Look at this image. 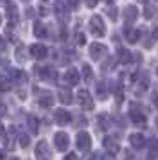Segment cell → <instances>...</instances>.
Masks as SVG:
<instances>
[{
	"mask_svg": "<svg viewBox=\"0 0 158 160\" xmlns=\"http://www.w3.org/2000/svg\"><path fill=\"white\" fill-rule=\"evenodd\" d=\"M88 29H90V32H92L93 36H97V38L106 34V25H104V22H102V18H101L99 15H93L92 18H90Z\"/></svg>",
	"mask_w": 158,
	"mask_h": 160,
	"instance_id": "6da1fadb",
	"label": "cell"
},
{
	"mask_svg": "<svg viewBox=\"0 0 158 160\" xmlns=\"http://www.w3.org/2000/svg\"><path fill=\"white\" fill-rule=\"evenodd\" d=\"M129 119L136 126H144L146 124V113L140 110L138 104H131V108H129Z\"/></svg>",
	"mask_w": 158,
	"mask_h": 160,
	"instance_id": "7a4b0ae2",
	"label": "cell"
},
{
	"mask_svg": "<svg viewBox=\"0 0 158 160\" xmlns=\"http://www.w3.org/2000/svg\"><path fill=\"white\" fill-rule=\"evenodd\" d=\"M106 54H108V47L104 43H92L90 45V58L92 59L99 61V59H102Z\"/></svg>",
	"mask_w": 158,
	"mask_h": 160,
	"instance_id": "3957f363",
	"label": "cell"
},
{
	"mask_svg": "<svg viewBox=\"0 0 158 160\" xmlns=\"http://www.w3.org/2000/svg\"><path fill=\"white\" fill-rule=\"evenodd\" d=\"M50 157H52V151H50L49 144L45 140H40L36 144V158L38 160H50Z\"/></svg>",
	"mask_w": 158,
	"mask_h": 160,
	"instance_id": "277c9868",
	"label": "cell"
},
{
	"mask_svg": "<svg viewBox=\"0 0 158 160\" xmlns=\"http://www.w3.org/2000/svg\"><path fill=\"white\" fill-rule=\"evenodd\" d=\"M68 144H70V138H68V135L65 131H59V133L54 135V146H56V149L65 151V149H68Z\"/></svg>",
	"mask_w": 158,
	"mask_h": 160,
	"instance_id": "5b68a950",
	"label": "cell"
},
{
	"mask_svg": "<svg viewBox=\"0 0 158 160\" xmlns=\"http://www.w3.org/2000/svg\"><path fill=\"white\" fill-rule=\"evenodd\" d=\"M77 101L85 110H92L93 108V99H92V95H90L88 90H79L77 92Z\"/></svg>",
	"mask_w": 158,
	"mask_h": 160,
	"instance_id": "8992f818",
	"label": "cell"
},
{
	"mask_svg": "<svg viewBox=\"0 0 158 160\" xmlns=\"http://www.w3.org/2000/svg\"><path fill=\"white\" fill-rule=\"evenodd\" d=\"M136 18H138V9H136V6H126L124 8V23L126 25H131V23L136 22Z\"/></svg>",
	"mask_w": 158,
	"mask_h": 160,
	"instance_id": "52a82bcc",
	"label": "cell"
},
{
	"mask_svg": "<svg viewBox=\"0 0 158 160\" xmlns=\"http://www.w3.org/2000/svg\"><path fill=\"white\" fill-rule=\"evenodd\" d=\"M76 142H77V148L81 151H88L90 146H92V138H90V135H88L86 131H81V133H77Z\"/></svg>",
	"mask_w": 158,
	"mask_h": 160,
	"instance_id": "ba28073f",
	"label": "cell"
},
{
	"mask_svg": "<svg viewBox=\"0 0 158 160\" xmlns=\"http://www.w3.org/2000/svg\"><path fill=\"white\" fill-rule=\"evenodd\" d=\"M36 72L40 76V79H43V81H56V78H57L56 70L52 67H43V68H38Z\"/></svg>",
	"mask_w": 158,
	"mask_h": 160,
	"instance_id": "9c48e42d",
	"label": "cell"
},
{
	"mask_svg": "<svg viewBox=\"0 0 158 160\" xmlns=\"http://www.w3.org/2000/svg\"><path fill=\"white\" fill-rule=\"evenodd\" d=\"M79 79H81V76H79V72L76 68H68V70L65 72V83H67L68 87H76L79 83Z\"/></svg>",
	"mask_w": 158,
	"mask_h": 160,
	"instance_id": "30bf717a",
	"label": "cell"
},
{
	"mask_svg": "<svg viewBox=\"0 0 158 160\" xmlns=\"http://www.w3.org/2000/svg\"><path fill=\"white\" fill-rule=\"evenodd\" d=\"M54 121H56L59 126H65V124H68L72 121V115L67 110H56V112H54Z\"/></svg>",
	"mask_w": 158,
	"mask_h": 160,
	"instance_id": "8fae6325",
	"label": "cell"
},
{
	"mask_svg": "<svg viewBox=\"0 0 158 160\" xmlns=\"http://www.w3.org/2000/svg\"><path fill=\"white\" fill-rule=\"evenodd\" d=\"M31 56L36 59H45L47 58V47L42 43H34L31 47Z\"/></svg>",
	"mask_w": 158,
	"mask_h": 160,
	"instance_id": "7c38bea8",
	"label": "cell"
},
{
	"mask_svg": "<svg viewBox=\"0 0 158 160\" xmlns=\"http://www.w3.org/2000/svg\"><path fill=\"white\" fill-rule=\"evenodd\" d=\"M54 11H56L57 18H61V20H65L68 16V9H67V4H65L63 0H56L54 2Z\"/></svg>",
	"mask_w": 158,
	"mask_h": 160,
	"instance_id": "4fadbf2b",
	"label": "cell"
},
{
	"mask_svg": "<svg viewBox=\"0 0 158 160\" xmlns=\"http://www.w3.org/2000/svg\"><path fill=\"white\" fill-rule=\"evenodd\" d=\"M129 144L133 146L135 149H142L144 144H146V138H144V135H140V133H131V135H129Z\"/></svg>",
	"mask_w": 158,
	"mask_h": 160,
	"instance_id": "5bb4252c",
	"label": "cell"
},
{
	"mask_svg": "<svg viewBox=\"0 0 158 160\" xmlns=\"http://www.w3.org/2000/svg\"><path fill=\"white\" fill-rule=\"evenodd\" d=\"M104 148H106V149L111 153V155H113V153H117L119 149H121V146H119V140H117L115 137H106V138H104Z\"/></svg>",
	"mask_w": 158,
	"mask_h": 160,
	"instance_id": "9a60e30c",
	"label": "cell"
},
{
	"mask_svg": "<svg viewBox=\"0 0 158 160\" xmlns=\"http://www.w3.org/2000/svg\"><path fill=\"white\" fill-rule=\"evenodd\" d=\"M9 79L14 81V83H23V81L27 79V76H25V72H22L18 68H11L9 70Z\"/></svg>",
	"mask_w": 158,
	"mask_h": 160,
	"instance_id": "2e32d148",
	"label": "cell"
},
{
	"mask_svg": "<svg viewBox=\"0 0 158 160\" xmlns=\"http://www.w3.org/2000/svg\"><path fill=\"white\" fill-rule=\"evenodd\" d=\"M117 59L121 61V63H131V52L128 49H124V47H119L117 49Z\"/></svg>",
	"mask_w": 158,
	"mask_h": 160,
	"instance_id": "e0dca14e",
	"label": "cell"
},
{
	"mask_svg": "<svg viewBox=\"0 0 158 160\" xmlns=\"http://www.w3.org/2000/svg\"><path fill=\"white\" fill-rule=\"evenodd\" d=\"M147 157L149 158H156L158 157V140L156 138H151L147 142Z\"/></svg>",
	"mask_w": 158,
	"mask_h": 160,
	"instance_id": "ac0fdd59",
	"label": "cell"
},
{
	"mask_svg": "<svg viewBox=\"0 0 158 160\" xmlns=\"http://www.w3.org/2000/svg\"><path fill=\"white\" fill-rule=\"evenodd\" d=\"M140 34H142L140 29H126V40H128L129 43H136Z\"/></svg>",
	"mask_w": 158,
	"mask_h": 160,
	"instance_id": "d6986e66",
	"label": "cell"
},
{
	"mask_svg": "<svg viewBox=\"0 0 158 160\" xmlns=\"http://www.w3.org/2000/svg\"><path fill=\"white\" fill-rule=\"evenodd\" d=\"M38 104H40L42 108H50V106L54 104V97H52L50 94H43V95H40Z\"/></svg>",
	"mask_w": 158,
	"mask_h": 160,
	"instance_id": "ffe728a7",
	"label": "cell"
},
{
	"mask_svg": "<svg viewBox=\"0 0 158 160\" xmlns=\"http://www.w3.org/2000/svg\"><path fill=\"white\" fill-rule=\"evenodd\" d=\"M7 16H9V20H11V22H18V11H16V6H14L13 2H11V4H7Z\"/></svg>",
	"mask_w": 158,
	"mask_h": 160,
	"instance_id": "44dd1931",
	"label": "cell"
},
{
	"mask_svg": "<svg viewBox=\"0 0 158 160\" xmlns=\"http://www.w3.org/2000/svg\"><path fill=\"white\" fill-rule=\"evenodd\" d=\"M27 124H29L31 133H38V130H40V121H38L34 115H29L27 117Z\"/></svg>",
	"mask_w": 158,
	"mask_h": 160,
	"instance_id": "7402d4cb",
	"label": "cell"
},
{
	"mask_svg": "<svg viewBox=\"0 0 158 160\" xmlns=\"http://www.w3.org/2000/svg\"><path fill=\"white\" fill-rule=\"evenodd\" d=\"M34 34L38 38H45L47 36V27L42 22H34Z\"/></svg>",
	"mask_w": 158,
	"mask_h": 160,
	"instance_id": "603a6c76",
	"label": "cell"
},
{
	"mask_svg": "<svg viewBox=\"0 0 158 160\" xmlns=\"http://www.w3.org/2000/svg\"><path fill=\"white\" fill-rule=\"evenodd\" d=\"M57 97H59V101L63 102V104H70L72 102V94L68 92V90H59Z\"/></svg>",
	"mask_w": 158,
	"mask_h": 160,
	"instance_id": "cb8c5ba5",
	"label": "cell"
},
{
	"mask_svg": "<svg viewBox=\"0 0 158 160\" xmlns=\"http://www.w3.org/2000/svg\"><path fill=\"white\" fill-rule=\"evenodd\" d=\"M11 85H13V81L9 79V78L0 76V92H7V90L11 88Z\"/></svg>",
	"mask_w": 158,
	"mask_h": 160,
	"instance_id": "d4e9b609",
	"label": "cell"
},
{
	"mask_svg": "<svg viewBox=\"0 0 158 160\" xmlns=\"http://www.w3.org/2000/svg\"><path fill=\"white\" fill-rule=\"evenodd\" d=\"M147 87H149V78H147V74H146V76H142V79H140V83H138L136 94H142L144 90H147Z\"/></svg>",
	"mask_w": 158,
	"mask_h": 160,
	"instance_id": "484cf974",
	"label": "cell"
},
{
	"mask_svg": "<svg viewBox=\"0 0 158 160\" xmlns=\"http://www.w3.org/2000/svg\"><path fill=\"white\" fill-rule=\"evenodd\" d=\"M97 95H99L101 99H106L108 92H106V85L104 83H97Z\"/></svg>",
	"mask_w": 158,
	"mask_h": 160,
	"instance_id": "4316f807",
	"label": "cell"
},
{
	"mask_svg": "<svg viewBox=\"0 0 158 160\" xmlns=\"http://www.w3.org/2000/svg\"><path fill=\"white\" fill-rule=\"evenodd\" d=\"M83 76H85V81H86V83H88V81H92L93 72H92V68H90V65H85V67H83Z\"/></svg>",
	"mask_w": 158,
	"mask_h": 160,
	"instance_id": "83f0119b",
	"label": "cell"
},
{
	"mask_svg": "<svg viewBox=\"0 0 158 160\" xmlns=\"http://www.w3.org/2000/svg\"><path fill=\"white\" fill-rule=\"evenodd\" d=\"M106 15L110 16V20H117V15H119V13H117V8H113V6H110V8L106 9Z\"/></svg>",
	"mask_w": 158,
	"mask_h": 160,
	"instance_id": "f1b7e54d",
	"label": "cell"
},
{
	"mask_svg": "<svg viewBox=\"0 0 158 160\" xmlns=\"http://www.w3.org/2000/svg\"><path fill=\"white\" fill-rule=\"evenodd\" d=\"M144 13H146V18H153V16H155V8H153V6H146Z\"/></svg>",
	"mask_w": 158,
	"mask_h": 160,
	"instance_id": "f546056e",
	"label": "cell"
},
{
	"mask_svg": "<svg viewBox=\"0 0 158 160\" xmlns=\"http://www.w3.org/2000/svg\"><path fill=\"white\" fill-rule=\"evenodd\" d=\"M99 126L102 128V130L108 128V117L106 115H99Z\"/></svg>",
	"mask_w": 158,
	"mask_h": 160,
	"instance_id": "4dcf8cb0",
	"label": "cell"
},
{
	"mask_svg": "<svg viewBox=\"0 0 158 160\" xmlns=\"http://www.w3.org/2000/svg\"><path fill=\"white\" fill-rule=\"evenodd\" d=\"M20 144L23 146V148H27V146L31 144V138H29L27 135H20Z\"/></svg>",
	"mask_w": 158,
	"mask_h": 160,
	"instance_id": "1f68e13d",
	"label": "cell"
},
{
	"mask_svg": "<svg viewBox=\"0 0 158 160\" xmlns=\"http://www.w3.org/2000/svg\"><path fill=\"white\" fill-rule=\"evenodd\" d=\"M67 6H70L72 9H77L79 8V0H67Z\"/></svg>",
	"mask_w": 158,
	"mask_h": 160,
	"instance_id": "d6a6232c",
	"label": "cell"
},
{
	"mask_svg": "<svg viewBox=\"0 0 158 160\" xmlns=\"http://www.w3.org/2000/svg\"><path fill=\"white\" fill-rule=\"evenodd\" d=\"M6 112H7L6 102H4V101H0V117H2V115H6Z\"/></svg>",
	"mask_w": 158,
	"mask_h": 160,
	"instance_id": "836d02e7",
	"label": "cell"
},
{
	"mask_svg": "<svg viewBox=\"0 0 158 160\" xmlns=\"http://www.w3.org/2000/svg\"><path fill=\"white\" fill-rule=\"evenodd\" d=\"M97 2H99V0H85V4L88 6V8H95V6H97Z\"/></svg>",
	"mask_w": 158,
	"mask_h": 160,
	"instance_id": "e575fe53",
	"label": "cell"
},
{
	"mask_svg": "<svg viewBox=\"0 0 158 160\" xmlns=\"http://www.w3.org/2000/svg\"><path fill=\"white\" fill-rule=\"evenodd\" d=\"M101 160H117V158H115L111 153H106V155H102V157H101Z\"/></svg>",
	"mask_w": 158,
	"mask_h": 160,
	"instance_id": "d590c367",
	"label": "cell"
},
{
	"mask_svg": "<svg viewBox=\"0 0 158 160\" xmlns=\"http://www.w3.org/2000/svg\"><path fill=\"white\" fill-rule=\"evenodd\" d=\"M16 56H18V59H20V61H23V51H22V49H18V51H16Z\"/></svg>",
	"mask_w": 158,
	"mask_h": 160,
	"instance_id": "8d00e7d4",
	"label": "cell"
},
{
	"mask_svg": "<svg viewBox=\"0 0 158 160\" xmlns=\"http://www.w3.org/2000/svg\"><path fill=\"white\" fill-rule=\"evenodd\" d=\"M65 160H79V158L76 157V155H74V153H70V155H68V157H67Z\"/></svg>",
	"mask_w": 158,
	"mask_h": 160,
	"instance_id": "74e56055",
	"label": "cell"
},
{
	"mask_svg": "<svg viewBox=\"0 0 158 160\" xmlns=\"http://www.w3.org/2000/svg\"><path fill=\"white\" fill-rule=\"evenodd\" d=\"M77 42H79V45H83V43H85V36H83V34H79V36H77Z\"/></svg>",
	"mask_w": 158,
	"mask_h": 160,
	"instance_id": "f35d334b",
	"label": "cell"
},
{
	"mask_svg": "<svg viewBox=\"0 0 158 160\" xmlns=\"http://www.w3.org/2000/svg\"><path fill=\"white\" fill-rule=\"evenodd\" d=\"M4 47H6V42H4V38L0 36V51H4Z\"/></svg>",
	"mask_w": 158,
	"mask_h": 160,
	"instance_id": "ab89813d",
	"label": "cell"
},
{
	"mask_svg": "<svg viewBox=\"0 0 158 160\" xmlns=\"http://www.w3.org/2000/svg\"><path fill=\"white\" fill-rule=\"evenodd\" d=\"M0 160H6V153H4V149H0Z\"/></svg>",
	"mask_w": 158,
	"mask_h": 160,
	"instance_id": "60d3db41",
	"label": "cell"
},
{
	"mask_svg": "<svg viewBox=\"0 0 158 160\" xmlns=\"http://www.w3.org/2000/svg\"><path fill=\"white\" fill-rule=\"evenodd\" d=\"M4 137V126H2V124H0V138Z\"/></svg>",
	"mask_w": 158,
	"mask_h": 160,
	"instance_id": "b9f144b4",
	"label": "cell"
},
{
	"mask_svg": "<svg viewBox=\"0 0 158 160\" xmlns=\"http://www.w3.org/2000/svg\"><path fill=\"white\" fill-rule=\"evenodd\" d=\"M155 106L158 108V97H155Z\"/></svg>",
	"mask_w": 158,
	"mask_h": 160,
	"instance_id": "7bdbcfd3",
	"label": "cell"
},
{
	"mask_svg": "<svg viewBox=\"0 0 158 160\" xmlns=\"http://www.w3.org/2000/svg\"><path fill=\"white\" fill-rule=\"evenodd\" d=\"M156 128H158V117H156Z\"/></svg>",
	"mask_w": 158,
	"mask_h": 160,
	"instance_id": "ee69618b",
	"label": "cell"
},
{
	"mask_svg": "<svg viewBox=\"0 0 158 160\" xmlns=\"http://www.w3.org/2000/svg\"><path fill=\"white\" fill-rule=\"evenodd\" d=\"M106 2H113V0H106Z\"/></svg>",
	"mask_w": 158,
	"mask_h": 160,
	"instance_id": "f6af8a7d",
	"label": "cell"
},
{
	"mask_svg": "<svg viewBox=\"0 0 158 160\" xmlns=\"http://www.w3.org/2000/svg\"><path fill=\"white\" fill-rule=\"evenodd\" d=\"M11 160H18V158H11Z\"/></svg>",
	"mask_w": 158,
	"mask_h": 160,
	"instance_id": "bcb514c9",
	"label": "cell"
},
{
	"mask_svg": "<svg viewBox=\"0 0 158 160\" xmlns=\"http://www.w3.org/2000/svg\"><path fill=\"white\" fill-rule=\"evenodd\" d=\"M0 22H2V20H0Z\"/></svg>",
	"mask_w": 158,
	"mask_h": 160,
	"instance_id": "7dc6e473",
	"label": "cell"
}]
</instances>
